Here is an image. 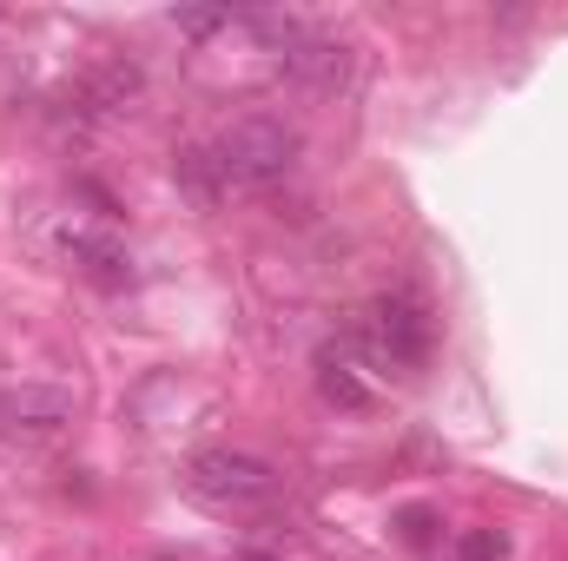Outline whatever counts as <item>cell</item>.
<instances>
[{
	"label": "cell",
	"mask_w": 568,
	"mask_h": 561,
	"mask_svg": "<svg viewBox=\"0 0 568 561\" xmlns=\"http://www.w3.org/2000/svg\"><path fill=\"white\" fill-rule=\"evenodd\" d=\"M297 126H284L272 113H252V120H239V126H225L219 145H212V159H219V172H225V185H245V192H272L291 178V165H297Z\"/></svg>",
	"instance_id": "6da1fadb"
},
{
	"label": "cell",
	"mask_w": 568,
	"mask_h": 561,
	"mask_svg": "<svg viewBox=\"0 0 568 561\" xmlns=\"http://www.w3.org/2000/svg\"><path fill=\"white\" fill-rule=\"evenodd\" d=\"M185 489L219 516H252L278 496V469L265 456H245V449H199L185 462Z\"/></svg>",
	"instance_id": "7a4b0ae2"
},
{
	"label": "cell",
	"mask_w": 568,
	"mask_h": 561,
	"mask_svg": "<svg viewBox=\"0 0 568 561\" xmlns=\"http://www.w3.org/2000/svg\"><path fill=\"white\" fill-rule=\"evenodd\" d=\"M429 344H436V324H429V310L410 290H390V297H377V304L357 317V350H364L371 364H384V370H404V377L424 370Z\"/></svg>",
	"instance_id": "3957f363"
},
{
	"label": "cell",
	"mask_w": 568,
	"mask_h": 561,
	"mask_svg": "<svg viewBox=\"0 0 568 561\" xmlns=\"http://www.w3.org/2000/svg\"><path fill=\"white\" fill-rule=\"evenodd\" d=\"M60 422H73V397H67V390H40V384H27V390H0V436H27V442H40V436H53Z\"/></svg>",
	"instance_id": "277c9868"
},
{
	"label": "cell",
	"mask_w": 568,
	"mask_h": 561,
	"mask_svg": "<svg viewBox=\"0 0 568 561\" xmlns=\"http://www.w3.org/2000/svg\"><path fill=\"white\" fill-rule=\"evenodd\" d=\"M284 80L304 86V93H337L351 80V47L344 40H291L284 47Z\"/></svg>",
	"instance_id": "5b68a950"
},
{
	"label": "cell",
	"mask_w": 568,
	"mask_h": 561,
	"mask_svg": "<svg viewBox=\"0 0 568 561\" xmlns=\"http://www.w3.org/2000/svg\"><path fill=\"white\" fill-rule=\"evenodd\" d=\"M67 258H73L93 284H106V290H120V284L133 278L126 245H120V238H106V232H73V238H67Z\"/></svg>",
	"instance_id": "8992f818"
},
{
	"label": "cell",
	"mask_w": 568,
	"mask_h": 561,
	"mask_svg": "<svg viewBox=\"0 0 568 561\" xmlns=\"http://www.w3.org/2000/svg\"><path fill=\"white\" fill-rule=\"evenodd\" d=\"M317 390H324L337 410H364V404H371V390L357 384V370H351L337 350H324V357H317Z\"/></svg>",
	"instance_id": "52a82bcc"
},
{
	"label": "cell",
	"mask_w": 568,
	"mask_h": 561,
	"mask_svg": "<svg viewBox=\"0 0 568 561\" xmlns=\"http://www.w3.org/2000/svg\"><path fill=\"white\" fill-rule=\"evenodd\" d=\"M179 178H185V192H192L199 205H219V192H225V172H219L212 152H185V159H179Z\"/></svg>",
	"instance_id": "ba28073f"
},
{
	"label": "cell",
	"mask_w": 568,
	"mask_h": 561,
	"mask_svg": "<svg viewBox=\"0 0 568 561\" xmlns=\"http://www.w3.org/2000/svg\"><path fill=\"white\" fill-rule=\"evenodd\" d=\"M397 536H404L410 549H436V536H443V516H436L429 502H410V509H397Z\"/></svg>",
	"instance_id": "9c48e42d"
},
{
	"label": "cell",
	"mask_w": 568,
	"mask_h": 561,
	"mask_svg": "<svg viewBox=\"0 0 568 561\" xmlns=\"http://www.w3.org/2000/svg\"><path fill=\"white\" fill-rule=\"evenodd\" d=\"M456 561H509V536L503 529H463Z\"/></svg>",
	"instance_id": "30bf717a"
},
{
	"label": "cell",
	"mask_w": 568,
	"mask_h": 561,
	"mask_svg": "<svg viewBox=\"0 0 568 561\" xmlns=\"http://www.w3.org/2000/svg\"><path fill=\"white\" fill-rule=\"evenodd\" d=\"M172 20H179L185 33H212V27H232V13H225V7H219V13H199V7H185V13H172Z\"/></svg>",
	"instance_id": "8fae6325"
},
{
	"label": "cell",
	"mask_w": 568,
	"mask_h": 561,
	"mask_svg": "<svg viewBox=\"0 0 568 561\" xmlns=\"http://www.w3.org/2000/svg\"><path fill=\"white\" fill-rule=\"evenodd\" d=\"M245 561H272V555H245Z\"/></svg>",
	"instance_id": "7c38bea8"
}]
</instances>
